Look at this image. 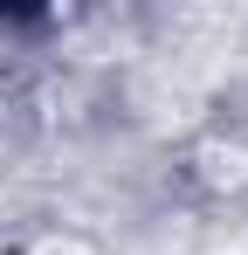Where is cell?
<instances>
[{"label": "cell", "instance_id": "1", "mask_svg": "<svg viewBox=\"0 0 248 255\" xmlns=\"http://www.w3.org/2000/svg\"><path fill=\"white\" fill-rule=\"evenodd\" d=\"M28 255H90L83 242H41V249H28Z\"/></svg>", "mask_w": 248, "mask_h": 255}]
</instances>
